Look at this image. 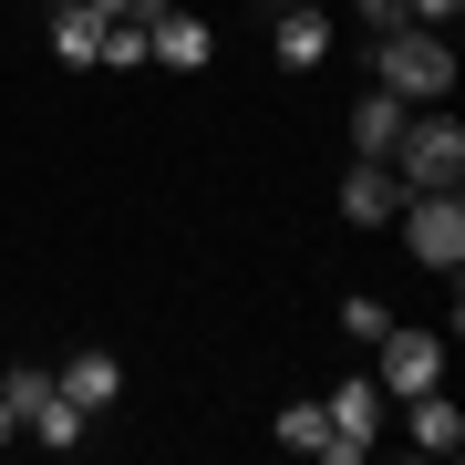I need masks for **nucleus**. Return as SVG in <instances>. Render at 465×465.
<instances>
[{
  "label": "nucleus",
  "instance_id": "f257e3e1",
  "mask_svg": "<svg viewBox=\"0 0 465 465\" xmlns=\"http://www.w3.org/2000/svg\"><path fill=\"white\" fill-rule=\"evenodd\" d=\"M372 84L403 94V104H445L455 94V42L424 32V21H393V32H372Z\"/></svg>",
  "mask_w": 465,
  "mask_h": 465
},
{
  "label": "nucleus",
  "instance_id": "f03ea898",
  "mask_svg": "<svg viewBox=\"0 0 465 465\" xmlns=\"http://www.w3.org/2000/svg\"><path fill=\"white\" fill-rule=\"evenodd\" d=\"M403 186H455L465 176V124L445 114V104H414L403 114V134H393V155H382Z\"/></svg>",
  "mask_w": 465,
  "mask_h": 465
},
{
  "label": "nucleus",
  "instance_id": "7ed1b4c3",
  "mask_svg": "<svg viewBox=\"0 0 465 465\" xmlns=\"http://www.w3.org/2000/svg\"><path fill=\"white\" fill-rule=\"evenodd\" d=\"M0 393H11V414L32 424V434H42L52 455H73V445H84V434H94V414H84V403L63 393V372H52V362H21L11 382H0Z\"/></svg>",
  "mask_w": 465,
  "mask_h": 465
},
{
  "label": "nucleus",
  "instance_id": "20e7f679",
  "mask_svg": "<svg viewBox=\"0 0 465 465\" xmlns=\"http://www.w3.org/2000/svg\"><path fill=\"white\" fill-rule=\"evenodd\" d=\"M403 238H414V259L445 280V269H465V197L455 186H414L403 197Z\"/></svg>",
  "mask_w": 465,
  "mask_h": 465
},
{
  "label": "nucleus",
  "instance_id": "39448f33",
  "mask_svg": "<svg viewBox=\"0 0 465 465\" xmlns=\"http://www.w3.org/2000/svg\"><path fill=\"white\" fill-rule=\"evenodd\" d=\"M372 382L382 393H434V382H445V331H414V321H393V331L372 341Z\"/></svg>",
  "mask_w": 465,
  "mask_h": 465
},
{
  "label": "nucleus",
  "instance_id": "423d86ee",
  "mask_svg": "<svg viewBox=\"0 0 465 465\" xmlns=\"http://www.w3.org/2000/svg\"><path fill=\"white\" fill-rule=\"evenodd\" d=\"M321 414H331V424H321V445H311V455H331V465H362V445L382 434V382H362V372H351L341 393L321 403Z\"/></svg>",
  "mask_w": 465,
  "mask_h": 465
},
{
  "label": "nucleus",
  "instance_id": "0eeeda50",
  "mask_svg": "<svg viewBox=\"0 0 465 465\" xmlns=\"http://www.w3.org/2000/svg\"><path fill=\"white\" fill-rule=\"evenodd\" d=\"M403 197H414V186L382 166V155H351V176H341V217H351V228H393Z\"/></svg>",
  "mask_w": 465,
  "mask_h": 465
},
{
  "label": "nucleus",
  "instance_id": "6e6552de",
  "mask_svg": "<svg viewBox=\"0 0 465 465\" xmlns=\"http://www.w3.org/2000/svg\"><path fill=\"white\" fill-rule=\"evenodd\" d=\"M207 52H217V32H207L197 11H176V0H166V11L145 21V63H166V73H197Z\"/></svg>",
  "mask_w": 465,
  "mask_h": 465
},
{
  "label": "nucleus",
  "instance_id": "1a4fd4ad",
  "mask_svg": "<svg viewBox=\"0 0 465 465\" xmlns=\"http://www.w3.org/2000/svg\"><path fill=\"white\" fill-rule=\"evenodd\" d=\"M269 42H280L290 73H321V63H331V21H321V11H280V21H269Z\"/></svg>",
  "mask_w": 465,
  "mask_h": 465
},
{
  "label": "nucleus",
  "instance_id": "9d476101",
  "mask_svg": "<svg viewBox=\"0 0 465 465\" xmlns=\"http://www.w3.org/2000/svg\"><path fill=\"white\" fill-rule=\"evenodd\" d=\"M403 114H414V104L372 84L362 104H351V155H393V134H403Z\"/></svg>",
  "mask_w": 465,
  "mask_h": 465
},
{
  "label": "nucleus",
  "instance_id": "9b49d317",
  "mask_svg": "<svg viewBox=\"0 0 465 465\" xmlns=\"http://www.w3.org/2000/svg\"><path fill=\"white\" fill-rule=\"evenodd\" d=\"M63 393L84 403V414H104V403L124 393V372H114V351H73V362H63Z\"/></svg>",
  "mask_w": 465,
  "mask_h": 465
},
{
  "label": "nucleus",
  "instance_id": "f8f14e48",
  "mask_svg": "<svg viewBox=\"0 0 465 465\" xmlns=\"http://www.w3.org/2000/svg\"><path fill=\"white\" fill-rule=\"evenodd\" d=\"M414 445H424V455H455V445H465V414L445 403V382H434V393H414Z\"/></svg>",
  "mask_w": 465,
  "mask_h": 465
},
{
  "label": "nucleus",
  "instance_id": "ddd939ff",
  "mask_svg": "<svg viewBox=\"0 0 465 465\" xmlns=\"http://www.w3.org/2000/svg\"><path fill=\"white\" fill-rule=\"evenodd\" d=\"M52 52H63V63H104V21L84 11V0H63V11H52Z\"/></svg>",
  "mask_w": 465,
  "mask_h": 465
},
{
  "label": "nucleus",
  "instance_id": "4468645a",
  "mask_svg": "<svg viewBox=\"0 0 465 465\" xmlns=\"http://www.w3.org/2000/svg\"><path fill=\"white\" fill-rule=\"evenodd\" d=\"M341 331H351V341H382V331H393V311H382L372 290H351V300H341Z\"/></svg>",
  "mask_w": 465,
  "mask_h": 465
},
{
  "label": "nucleus",
  "instance_id": "2eb2a0df",
  "mask_svg": "<svg viewBox=\"0 0 465 465\" xmlns=\"http://www.w3.org/2000/svg\"><path fill=\"white\" fill-rule=\"evenodd\" d=\"M321 424H331L321 403H290V414H280V445H290V455H311V445H321Z\"/></svg>",
  "mask_w": 465,
  "mask_h": 465
},
{
  "label": "nucleus",
  "instance_id": "dca6fc26",
  "mask_svg": "<svg viewBox=\"0 0 465 465\" xmlns=\"http://www.w3.org/2000/svg\"><path fill=\"white\" fill-rule=\"evenodd\" d=\"M455 11H465V0H403V21H424V32H445Z\"/></svg>",
  "mask_w": 465,
  "mask_h": 465
},
{
  "label": "nucleus",
  "instance_id": "f3484780",
  "mask_svg": "<svg viewBox=\"0 0 465 465\" xmlns=\"http://www.w3.org/2000/svg\"><path fill=\"white\" fill-rule=\"evenodd\" d=\"M351 11H362L372 32H393V21H403V0H351Z\"/></svg>",
  "mask_w": 465,
  "mask_h": 465
},
{
  "label": "nucleus",
  "instance_id": "a211bd4d",
  "mask_svg": "<svg viewBox=\"0 0 465 465\" xmlns=\"http://www.w3.org/2000/svg\"><path fill=\"white\" fill-rule=\"evenodd\" d=\"M11 434H21V414H11V393H0V445H11Z\"/></svg>",
  "mask_w": 465,
  "mask_h": 465
},
{
  "label": "nucleus",
  "instance_id": "6ab92c4d",
  "mask_svg": "<svg viewBox=\"0 0 465 465\" xmlns=\"http://www.w3.org/2000/svg\"><path fill=\"white\" fill-rule=\"evenodd\" d=\"M269 11H321V0H269Z\"/></svg>",
  "mask_w": 465,
  "mask_h": 465
},
{
  "label": "nucleus",
  "instance_id": "aec40b11",
  "mask_svg": "<svg viewBox=\"0 0 465 465\" xmlns=\"http://www.w3.org/2000/svg\"><path fill=\"white\" fill-rule=\"evenodd\" d=\"M52 11H63V0H52Z\"/></svg>",
  "mask_w": 465,
  "mask_h": 465
}]
</instances>
